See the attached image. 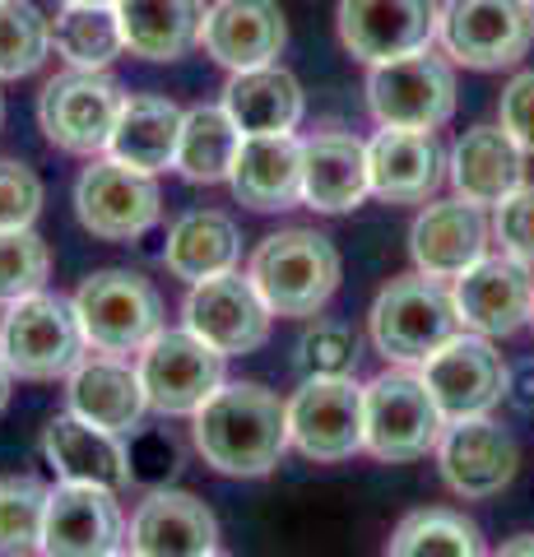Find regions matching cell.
I'll list each match as a JSON object with an SVG mask.
<instances>
[{"instance_id":"obj_1","label":"cell","mask_w":534,"mask_h":557,"mask_svg":"<svg viewBox=\"0 0 534 557\" xmlns=\"http://www.w3.org/2000/svg\"><path fill=\"white\" fill-rule=\"evenodd\" d=\"M196 450L204 465L228 479H265L284 460L288 442V399L256 381H223L196 409Z\"/></svg>"},{"instance_id":"obj_2","label":"cell","mask_w":534,"mask_h":557,"mask_svg":"<svg viewBox=\"0 0 534 557\" xmlns=\"http://www.w3.org/2000/svg\"><path fill=\"white\" fill-rule=\"evenodd\" d=\"M247 274L274 317L312 321L339 288V251L316 228H284L251 251Z\"/></svg>"},{"instance_id":"obj_3","label":"cell","mask_w":534,"mask_h":557,"mask_svg":"<svg viewBox=\"0 0 534 557\" xmlns=\"http://www.w3.org/2000/svg\"><path fill=\"white\" fill-rule=\"evenodd\" d=\"M368 325H372L376 354L395 362V368H423L442 344H451L464 330L456 311V293L442 278H427V274L390 278L376 293Z\"/></svg>"},{"instance_id":"obj_4","label":"cell","mask_w":534,"mask_h":557,"mask_svg":"<svg viewBox=\"0 0 534 557\" xmlns=\"http://www.w3.org/2000/svg\"><path fill=\"white\" fill-rule=\"evenodd\" d=\"M446 432V413L437 409L423 372L395 368L363 386V450L376 460L405 465L437 450Z\"/></svg>"},{"instance_id":"obj_5","label":"cell","mask_w":534,"mask_h":557,"mask_svg":"<svg viewBox=\"0 0 534 557\" xmlns=\"http://www.w3.org/2000/svg\"><path fill=\"white\" fill-rule=\"evenodd\" d=\"M84 339L75 302L57 298V293H28V298L10 302L0 317V354H5L10 372L20 381H57L71 376L84 362Z\"/></svg>"},{"instance_id":"obj_6","label":"cell","mask_w":534,"mask_h":557,"mask_svg":"<svg viewBox=\"0 0 534 557\" xmlns=\"http://www.w3.org/2000/svg\"><path fill=\"white\" fill-rule=\"evenodd\" d=\"M75 317L89 348L98 354H140L163 330V298L145 274L135 270H94L75 288Z\"/></svg>"},{"instance_id":"obj_7","label":"cell","mask_w":534,"mask_h":557,"mask_svg":"<svg viewBox=\"0 0 534 557\" xmlns=\"http://www.w3.org/2000/svg\"><path fill=\"white\" fill-rule=\"evenodd\" d=\"M126 89L108 70H65L38 94V126L57 149L79 159H102L112 145Z\"/></svg>"},{"instance_id":"obj_8","label":"cell","mask_w":534,"mask_h":557,"mask_svg":"<svg viewBox=\"0 0 534 557\" xmlns=\"http://www.w3.org/2000/svg\"><path fill=\"white\" fill-rule=\"evenodd\" d=\"M442 51L464 70H511L534 47L530 0H442Z\"/></svg>"},{"instance_id":"obj_9","label":"cell","mask_w":534,"mask_h":557,"mask_svg":"<svg viewBox=\"0 0 534 557\" xmlns=\"http://www.w3.org/2000/svg\"><path fill=\"white\" fill-rule=\"evenodd\" d=\"M368 108L390 131H437L456 116V70L433 47L368 65Z\"/></svg>"},{"instance_id":"obj_10","label":"cell","mask_w":534,"mask_h":557,"mask_svg":"<svg viewBox=\"0 0 534 557\" xmlns=\"http://www.w3.org/2000/svg\"><path fill=\"white\" fill-rule=\"evenodd\" d=\"M140 386L153 413L163 418H196V409L223 386V354L191 330H159L140 348Z\"/></svg>"},{"instance_id":"obj_11","label":"cell","mask_w":534,"mask_h":557,"mask_svg":"<svg viewBox=\"0 0 534 557\" xmlns=\"http://www.w3.org/2000/svg\"><path fill=\"white\" fill-rule=\"evenodd\" d=\"M75 214L84 233L102 242H135L163 219V190L153 172L126 168L116 159H89L75 182Z\"/></svg>"},{"instance_id":"obj_12","label":"cell","mask_w":534,"mask_h":557,"mask_svg":"<svg viewBox=\"0 0 534 557\" xmlns=\"http://www.w3.org/2000/svg\"><path fill=\"white\" fill-rule=\"evenodd\" d=\"M288 442L321 465L358 456L363 450V386L353 376H307L288 399Z\"/></svg>"},{"instance_id":"obj_13","label":"cell","mask_w":534,"mask_h":557,"mask_svg":"<svg viewBox=\"0 0 534 557\" xmlns=\"http://www.w3.org/2000/svg\"><path fill=\"white\" fill-rule=\"evenodd\" d=\"M419 372L427 381V391H433L437 409L446 413V423L484 418L511 395V372H507L502 354H497L484 335H474V330H460Z\"/></svg>"},{"instance_id":"obj_14","label":"cell","mask_w":534,"mask_h":557,"mask_svg":"<svg viewBox=\"0 0 534 557\" xmlns=\"http://www.w3.org/2000/svg\"><path fill=\"white\" fill-rule=\"evenodd\" d=\"M437 0H339L335 28L353 61L386 65L437 42Z\"/></svg>"},{"instance_id":"obj_15","label":"cell","mask_w":534,"mask_h":557,"mask_svg":"<svg viewBox=\"0 0 534 557\" xmlns=\"http://www.w3.org/2000/svg\"><path fill=\"white\" fill-rule=\"evenodd\" d=\"M270 317L265 298L256 293L251 274H214L204 284H191L182 302V321L191 335H200L204 344H214L223 358L233 354H256L270 339Z\"/></svg>"},{"instance_id":"obj_16","label":"cell","mask_w":534,"mask_h":557,"mask_svg":"<svg viewBox=\"0 0 534 557\" xmlns=\"http://www.w3.org/2000/svg\"><path fill=\"white\" fill-rule=\"evenodd\" d=\"M437 469L446 487L464 502H484L497 497L502 487H511L516 469H521V446L516 437L493 423V418H460V423H446L442 442H437Z\"/></svg>"},{"instance_id":"obj_17","label":"cell","mask_w":534,"mask_h":557,"mask_svg":"<svg viewBox=\"0 0 534 557\" xmlns=\"http://www.w3.org/2000/svg\"><path fill=\"white\" fill-rule=\"evenodd\" d=\"M456 311L460 325L484 339H507L534 317V278L530 265L516 256H484L474 270L456 278Z\"/></svg>"},{"instance_id":"obj_18","label":"cell","mask_w":534,"mask_h":557,"mask_svg":"<svg viewBox=\"0 0 534 557\" xmlns=\"http://www.w3.org/2000/svg\"><path fill=\"white\" fill-rule=\"evenodd\" d=\"M126 520L116 493L94 483H57L47 497L42 520V557H108L122 548Z\"/></svg>"},{"instance_id":"obj_19","label":"cell","mask_w":534,"mask_h":557,"mask_svg":"<svg viewBox=\"0 0 534 557\" xmlns=\"http://www.w3.org/2000/svg\"><path fill=\"white\" fill-rule=\"evenodd\" d=\"M446 159L437 131H390L368 139V182L386 205H427L446 182Z\"/></svg>"},{"instance_id":"obj_20","label":"cell","mask_w":534,"mask_h":557,"mask_svg":"<svg viewBox=\"0 0 534 557\" xmlns=\"http://www.w3.org/2000/svg\"><path fill=\"white\" fill-rule=\"evenodd\" d=\"M204 57L219 61L223 70H256L280 61V51L288 47V20L280 10V0H214L204 10L200 28Z\"/></svg>"},{"instance_id":"obj_21","label":"cell","mask_w":534,"mask_h":557,"mask_svg":"<svg viewBox=\"0 0 534 557\" xmlns=\"http://www.w3.org/2000/svg\"><path fill=\"white\" fill-rule=\"evenodd\" d=\"M488 219L484 209L470 200H437L427 205L409 228V256L419 274L427 278H460L464 270H474L488 256Z\"/></svg>"},{"instance_id":"obj_22","label":"cell","mask_w":534,"mask_h":557,"mask_svg":"<svg viewBox=\"0 0 534 557\" xmlns=\"http://www.w3.org/2000/svg\"><path fill=\"white\" fill-rule=\"evenodd\" d=\"M126 544L140 557H204L219 548V520L196 493L153 487L131 516Z\"/></svg>"},{"instance_id":"obj_23","label":"cell","mask_w":534,"mask_h":557,"mask_svg":"<svg viewBox=\"0 0 534 557\" xmlns=\"http://www.w3.org/2000/svg\"><path fill=\"white\" fill-rule=\"evenodd\" d=\"M42 456L65 483H94L108 493L131 487V450L122 432H108L79 413H57L42 432Z\"/></svg>"},{"instance_id":"obj_24","label":"cell","mask_w":534,"mask_h":557,"mask_svg":"<svg viewBox=\"0 0 534 557\" xmlns=\"http://www.w3.org/2000/svg\"><path fill=\"white\" fill-rule=\"evenodd\" d=\"M372 196L368 145L344 131H316L302 139V205L316 214H349Z\"/></svg>"},{"instance_id":"obj_25","label":"cell","mask_w":534,"mask_h":557,"mask_svg":"<svg viewBox=\"0 0 534 557\" xmlns=\"http://www.w3.org/2000/svg\"><path fill=\"white\" fill-rule=\"evenodd\" d=\"M233 196L256 214H280L302 200V139L293 135H243L233 163Z\"/></svg>"},{"instance_id":"obj_26","label":"cell","mask_w":534,"mask_h":557,"mask_svg":"<svg viewBox=\"0 0 534 557\" xmlns=\"http://www.w3.org/2000/svg\"><path fill=\"white\" fill-rule=\"evenodd\" d=\"M451 177L456 196L470 205H502L511 190L525 186V149L502 126H470L451 149Z\"/></svg>"},{"instance_id":"obj_27","label":"cell","mask_w":534,"mask_h":557,"mask_svg":"<svg viewBox=\"0 0 534 557\" xmlns=\"http://www.w3.org/2000/svg\"><path fill=\"white\" fill-rule=\"evenodd\" d=\"M65 399H71V413L89 418V423L108 428V432L140 428V418L149 409L140 372H135L131 362L112 358V354L84 358L79 368L65 376Z\"/></svg>"},{"instance_id":"obj_28","label":"cell","mask_w":534,"mask_h":557,"mask_svg":"<svg viewBox=\"0 0 534 557\" xmlns=\"http://www.w3.org/2000/svg\"><path fill=\"white\" fill-rule=\"evenodd\" d=\"M116 24L131 57L172 65L200 47L204 0H116Z\"/></svg>"},{"instance_id":"obj_29","label":"cell","mask_w":534,"mask_h":557,"mask_svg":"<svg viewBox=\"0 0 534 557\" xmlns=\"http://www.w3.org/2000/svg\"><path fill=\"white\" fill-rule=\"evenodd\" d=\"M223 108L237 121L243 135H293V126L302 121V84L293 70L280 61L256 65V70H237L223 89Z\"/></svg>"},{"instance_id":"obj_30","label":"cell","mask_w":534,"mask_h":557,"mask_svg":"<svg viewBox=\"0 0 534 557\" xmlns=\"http://www.w3.org/2000/svg\"><path fill=\"white\" fill-rule=\"evenodd\" d=\"M237 260H243V233L223 209H186L167 228L163 265L172 270V278L204 284L214 274L237 270Z\"/></svg>"},{"instance_id":"obj_31","label":"cell","mask_w":534,"mask_h":557,"mask_svg":"<svg viewBox=\"0 0 534 557\" xmlns=\"http://www.w3.org/2000/svg\"><path fill=\"white\" fill-rule=\"evenodd\" d=\"M186 112L163 94H126L122 116H116L108 159L140 168V172H163L177 159V139H182Z\"/></svg>"},{"instance_id":"obj_32","label":"cell","mask_w":534,"mask_h":557,"mask_svg":"<svg viewBox=\"0 0 534 557\" xmlns=\"http://www.w3.org/2000/svg\"><path fill=\"white\" fill-rule=\"evenodd\" d=\"M237 149H243V131H237L228 108L223 102H196V108H186L172 168L191 186H219L233 177Z\"/></svg>"},{"instance_id":"obj_33","label":"cell","mask_w":534,"mask_h":557,"mask_svg":"<svg viewBox=\"0 0 534 557\" xmlns=\"http://www.w3.org/2000/svg\"><path fill=\"white\" fill-rule=\"evenodd\" d=\"M51 51L71 70H108L126 51L116 5H61L51 20Z\"/></svg>"},{"instance_id":"obj_34","label":"cell","mask_w":534,"mask_h":557,"mask_svg":"<svg viewBox=\"0 0 534 557\" xmlns=\"http://www.w3.org/2000/svg\"><path fill=\"white\" fill-rule=\"evenodd\" d=\"M386 557H484V534L464 511L423 507L395 525Z\"/></svg>"},{"instance_id":"obj_35","label":"cell","mask_w":534,"mask_h":557,"mask_svg":"<svg viewBox=\"0 0 534 557\" xmlns=\"http://www.w3.org/2000/svg\"><path fill=\"white\" fill-rule=\"evenodd\" d=\"M51 487L38 474L0 479V557H28L42 548Z\"/></svg>"},{"instance_id":"obj_36","label":"cell","mask_w":534,"mask_h":557,"mask_svg":"<svg viewBox=\"0 0 534 557\" xmlns=\"http://www.w3.org/2000/svg\"><path fill=\"white\" fill-rule=\"evenodd\" d=\"M51 57V20L33 0H0V79H24Z\"/></svg>"},{"instance_id":"obj_37","label":"cell","mask_w":534,"mask_h":557,"mask_svg":"<svg viewBox=\"0 0 534 557\" xmlns=\"http://www.w3.org/2000/svg\"><path fill=\"white\" fill-rule=\"evenodd\" d=\"M51 274V251L33 228H10L0 233V307L42 293Z\"/></svg>"},{"instance_id":"obj_38","label":"cell","mask_w":534,"mask_h":557,"mask_svg":"<svg viewBox=\"0 0 534 557\" xmlns=\"http://www.w3.org/2000/svg\"><path fill=\"white\" fill-rule=\"evenodd\" d=\"M302 376H353L358 368V330L349 321H307L298 339Z\"/></svg>"},{"instance_id":"obj_39","label":"cell","mask_w":534,"mask_h":557,"mask_svg":"<svg viewBox=\"0 0 534 557\" xmlns=\"http://www.w3.org/2000/svg\"><path fill=\"white\" fill-rule=\"evenodd\" d=\"M42 177L20 159H0V233L10 228H33L42 214Z\"/></svg>"},{"instance_id":"obj_40","label":"cell","mask_w":534,"mask_h":557,"mask_svg":"<svg viewBox=\"0 0 534 557\" xmlns=\"http://www.w3.org/2000/svg\"><path fill=\"white\" fill-rule=\"evenodd\" d=\"M493 237L502 242V251L534 265V186L511 190L502 205H493Z\"/></svg>"},{"instance_id":"obj_41","label":"cell","mask_w":534,"mask_h":557,"mask_svg":"<svg viewBox=\"0 0 534 557\" xmlns=\"http://www.w3.org/2000/svg\"><path fill=\"white\" fill-rule=\"evenodd\" d=\"M497 126H502L525 153H534V70H521L497 102Z\"/></svg>"},{"instance_id":"obj_42","label":"cell","mask_w":534,"mask_h":557,"mask_svg":"<svg viewBox=\"0 0 534 557\" xmlns=\"http://www.w3.org/2000/svg\"><path fill=\"white\" fill-rule=\"evenodd\" d=\"M497 557H534V534H516V539H507V544L497 548Z\"/></svg>"},{"instance_id":"obj_43","label":"cell","mask_w":534,"mask_h":557,"mask_svg":"<svg viewBox=\"0 0 534 557\" xmlns=\"http://www.w3.org/2000/svg\"><path fill=\"white\" fill-rule=\"evenodd\" d=\"M10 386H14V372H10L5 354H0V413H5V405H10Z\"/></svg>"},{"instance_id":"obj_44","label":"cell","mask_w":534,"mask_h":557,"mask_svg":"<svg viewBox=\"0 0 534 557\" xmlns=\"http://www.w3.org/2000/svg\"><path fill=\"white\" fill-rule=\"evenodd\" d=\"M61 5H116V0H61Z\"/></svg>"},{"instance_id":"obj_45","label":"cell","mask_w":534,"mask_h":557,"mask_svg":"<svg viewBox=\"0 0 534 557\" xmlns=\"http://www.w3.org/2000/svg\"><path fill=\"white\" fill-rule=\"evenodd\" d=\"M108 557H140V553H131V548H116V553H108Z\"/></svg>"},{"instance_id":"obj_46","label":"cell","mask_w":534,"mask_h":557,"mask_svg":"<svg viewBox=\"0 0 534 557\" xmlns=\"http://www.w3.org/2000/svg\"><path fill=\"white\" fill-rule=\"evenodd\" d=\"M0 126H5V98H0Z\"/></svg>"},{"instance_id":"obj_47","label":"cell","mask_w":534,"mask_h":557,"mask_svg":"<svg viewBox=\"0 0 534 557\" xmlns=\"http://www.w3.org/2000/svg\"><path fill=\"white\" fill-rule=\"evenodd\" d=\"M204 557H228V553H219V548H210V553H204Z\"/></svg>"},{"instance_id":"obj_48","label":"cell","mask_w":534,"mask_h":557,"mask_svg":"<svg viewBox=\"0 0 534 557\" xmlns=\"http://www.w3.org/2000/svg\"><path fill=\"white\" fill-rule=\"evenodd\" d=\"M530 330H534V317H530Z\"/></svg>"},{"instance_id":"obj_49","label":"cell","mask_w":534,"mask_h":557,"mask_svg":"<svg viewBox=\"0 0 534 557\" xmlns=\"http://www.w3.org/2000/svg\"><path fill=\"white\" fill-rule=\"evenodd\" d=\"M530 5H534V0H530Z\"/></svg>"}]
</instances>
